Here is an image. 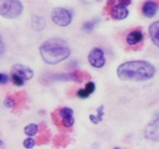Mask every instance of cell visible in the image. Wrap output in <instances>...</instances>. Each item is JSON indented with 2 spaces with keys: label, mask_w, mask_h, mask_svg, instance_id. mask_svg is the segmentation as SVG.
<instances>
[{
  "label": "cell",
  "mask_w": 159,
  "mask_h": 149,
  "mask_svg": "<svg viewBox=\"0 0 159 149\" xmlns=\"http://www.w3.org/2000/svg\"><path fill=\"white\" fill-rule=\"evenodd\" d=\"M116 73L123 81L144 82L152 79L156 73V69L147 61H130L121 64L117 68Z\"/></svg>",
  "instance_id": "1"
},
{
  "label": "cell",
  "mask_w": 159,
  "mask_h": 149,
  "mask_svg": "<svg viewBox=\"0 0 159 149\" xmlns=\"http://www.w3.org/2000/svg\"><path fill=\"white\" fill-rule=\"evenodd\" d=\"M40 54L45 63L56 65L66 60L71 54V50L64 40L51 38L42 43Z\"/></svg>",
  "instance_id": "2"
},
{
  "label": "cell",
  "mask_w": 159,
  "mask_h": 149,
  "mask_svg": "<svg viewBox=\"0 0 159 149\" xmlns=\"http://www.w3.org/2000/svg\"><path fill=\"white\" fill-rule=\"evenodd\" d=\"M90 79L89 73L82 71H75L69 73H57V74H51L50 76H47L43 79V82L52 83L55 82H82L85 80H88Z\"/></svg>",
  "instance_id": "3"
},
{
  "label": "cell",
  "mask_w": 159,
  "mask_h": 149,
  "mask_svg": "<svg viewBox=\"0 0 159 149\" xmlns=\"http://www.w3.org/2000/svg\"><path fill=\"white\" fill-rule=\"evenodd\" d=\"M23 4L20 0H0V14L6 19H15L22 13Z\"/></svg>",
  "instance_id": "4"
},
{
  "label": "cell",
  "mask_w": 159,
  "mask_h": 149,
  "mask_svg": "<svg viewBox=\"0 0 159 149\" xmlns=\"http://www.w3.org/2000/svg\"><path fill=\"white\" fill-rule=\"evenodd\" d=\"M53 120L57 125L61 124L65 128H70L75 124L74 111L69 107H61L57 110V113L54 116L52 113Z\"/></svg>",
  "instance_id": "5"
},
{
  "label": "cell",
  "mask_w": 159,
  "mask_h": 149,
  "mask_svg": "<svg viewBox=\"0 0 159 149\" xmlns=\"http://www.w3.org/2000/svg\"><path fill=\"white\" fill-rule=\"evenodd\" d=\"M51 19L56 25L65 27L71 23L72 15L68 9L63 7H57L53 9Z\"/></svg>",
  "instance_id": "6"
},
{
  "label": "cell",
  "mask_w": 159,
  "mask_h": 149,
  "mask_svg": "<svg viewBox=\"0 0 159 149\" xmlns=\"http://www.w3.org/2000/svg\"><path fill=\"white\" fill-rule=\"evenodd\" d=\"M88 60L90 65L94 68H102L106 64V58L103 51L99 47L93 48L89 54Z\"/></svg>",
  "instance_id": "7"
},
{
  "label": "cell",
  "mask_w": 159,
  "mask_h": 149,
  "mask_svg": "<svg viewBox=\"0 0 159 149\" xmlns=\"http://www.w3.org/2000/svg\"><path fill=\"white\" fill-rule=\"evenodd\" d=\"M144 134L148 141H159V116L146 125Z\"/></svg>",
  "instance_id": "8"
},
{
  "label": "cell",
  "mask_w": 159,
  "mask_h": 149,
  "mask_svg": "<svg viewBox=\"0 0 159 149\" xmlns=\"http://www.w3.org/2000/svg\"><path fill=\"white\" fill-rule=\"evenodd\" d=\"M108 13L110 14L112 19L115 20H123L128 16L129 11L127 6L120 4L117 2L110 8L107 9Z\"/></svg>",
  "instance_id": "9"
},
{
  "label": "cell",
  "mask_w": 159,
  "mask_h": 149,
  "mask_svg": "<svg viewBox=\"0 0 159 149\" xmlns=\"http://www.w3.org/2000/svg\"><path fill=\"white\" fill-rule=\"evenodd\" d=\"M11 74H15V75L18 76L26 82V81L30 80L34 77V71L30 67L26 66V65H20V64H16L12 67Z\"/></svg>",
  "instance_id": "10"
},
{
  "label": "cell",
  "mask_w": 159,
  "mask_h": 149,
  "mask_svg": "<svg viewBox=\"0 0 159 149\" xmlns=\"http://www.w3.org/2000/svg\"><path fill=\"white\" fill-rule=\"evenodd\" d=\"M158 9V4L154 0H148L142 6V13L147 18H152L156 15Z\"/></svg>",
  "instance_id": "11"
},
{
  "label": "cell",
  "mask_w": 159,
  "mask_h": 149,
  "mask_svg": "<svg viewBox=\"0 0 159 149\" xmlns=\"http://www.w3.org/2000/svg\"><path fill=\"white\" fill-rule=\"evenodd\" d=\"M143 40H144V34H143L142 30L140 29H136L130 31L126 37L127 43L130 46L138 45V43L142 42Z\"/></svg>",
  "instance_id": "12"
},
{
  "label": "cell",
  "mask_w": 159,
  "mask_h": 149,
  "mask_svg": "<svg viewBox=\"0 0 159 149\" xmlns=\"http://www.w3.org/2000/svg\"><path fill=\"white\" fill-rule=\"evenodd\" d=\"M149 34L154 44L159 48V20L154 22L149 27Z\"/></svg>",
  "instance_id": "13"
},
{
  "label": "cell",
  "mask_w": 159,
  "mask_h": 149,
  "mask_svg": "<svg viewBox=\"0 0 159 149\" xmlns=\"http://www.w3.org/2000/svg\"><path fill=\"white\" fill-rule=\"evenodd\" d=\"M96 90V85L94 82H89L85 85V87L82 89L78 91L77 95L81 99H86L91 94H93Z\"/></svg>",
  "instance_id": "14"
},
{
  "label": "cell",
  "mask_w": 159,
  "mask_h": 149,
  "mask_svg": "<svg viewBox=\"0 0 159 149\" xmlns=\"http://www.w3.org/2000/svg\"><path fill=\"white\" fill-rule=\"evenodd\" d=\"M31 26L36 31H41L46 26V20L44 17L40 16H34L31 19Z\"/></svg>",
  "instance_id": "15"
},
{
  "label": "cell",
  "mask_w": 159,
  "mask_h": 149,
  "mask_svg": "<svg viewBox=\"0 0 159 149\" xmlns=\"http://www.w3.org/2000/svg\"><path fill=\"white\" fill-rule=\"evenodd\" d=\"M97 111V114L89 115V120L93 124H98L102 120V117L104 116V106L101 105L96 110Z\"/></svg>",
  "instance_id": "16"
},
{
  "label": "cell",
  "mask_w": 159,
  "mask_h": 149,
  "mask_svg": "<svg viewBox=\"0 0 159 149\" xmlns=\"http://www.w3.org/2000/svg\"><path fill=\"white\" fill-rule=\"evenodd\" d=\"M39 130V127L35 124H30L26 126L24 128V132L27 136L33 137L37 133Z\"/></svg>",
  "instance_id": "17"
},
{
  "label": "cell",
  "mask_w": 159,
  "mask_h": 149,
  "mask_svg": "<svg viewBox=\"0 0 159 149\" xmlns=\"http://www.w3.org/2000/svg\"><path fill=\"white\" fill-rule=\"evenodd\" d=\"M4 105L7 108H13L16 105V101L15 96H9L8 97H6L4 101Z\"/></svg>",
  "instance_id": "18"
},
{
  "label": "cell",
  "mask_w": 159,
  "mask_h": 149,
  "mask_svg": "<svg viewBox=\"0 0 159 149\" xmlns=\"http://www.w3.org/2000/svg\"><path fill=\"white\" fill-rule=\"evenodd\" d=\"M96 24V22L95 21H89L86 22V23H84L83 25V29L85 31V32H91L94 29L95 26Z\"/></svg>",
  "instance_id": "19"
},
{
  "label": "cell",
  "mask_w": 159,
  "mask_h": 149,
  "mask_svg": "<svg viewBox=\"0 0 159 149\" xmlns=\"http://www.w3.org/2000/svg\"><path fill=\"white\" fill-rule=\"evenodd\" d=\"M11 79H12V82L16 85H17V86H22V85H23V84L25 82L24 80H23V79H20L18 76L15 75V74H11Z\"/></svg>",
  "instance_id": "20"
},
{
  "label": "cell",
  "mask_w": 159,
  "mask_h": 149,
  "mask_svg": "<svg viewBox=\"0 0 159 149\" xmlns=\"http://www.w3.org/2000/svg\"><path fill=\"white\" fill-rule=\"evenodd\" d=\"M34 144H35V141H34V140L31 137L26 138V139L24 140V141H23V146H24L26 148H32V147H34Z\"/></svg>",
  "instance_id": "21"
},
{
  "label": "cell",
  "mask_w": 159,
  "mask_h": 149,
  "mask_svg": "<svg viewBox=\"0 0 159 149\" xmlns=\"http://www.w3.org/2000/svg\"><path fill=\"white\" fill-rule=\"evenodd\" d=\"M0 76H1L0 83H1L2 85H5V84L8 83V82H9V76H8L7 74H5V73H3V72H2L1 74H0Z\"/></svg>",
  "instance_id": "22"
},
{
  "label": "cell",
  "mask_w": 159,
  "mask_h": 149,
  "mask_svg": "<svg viewBox=\"0 0 159 149\" xmlns=\"http://www.w3.org/2000/svg\"><path fill=\"white\" fill-rule=\"evenodd\" d=\"M117 2L120 4L124 5L126 6H128L131 4L132 2V0H117Z\"/></svg>",
  "instance_id": "23"
},
{
  "label": "cell",
  "mask_w": 159,
  "mask_h": 149,
  "mask_svg": "<svg viewBox=\"0 0 159 149\" xmlns=\"http://www.w3.org/2000/svg\"><path fill=\"white\" fill-rule=\"evenodd\" d=\"M1 48H0V49H1V54H3V51H4V43H3V41H2V39L1 40Z\"/></svg>",
  "instance_id": "24"
}]
</instances>
